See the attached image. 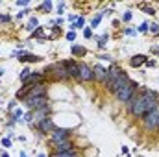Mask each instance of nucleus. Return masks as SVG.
<instances>
[{
  "mask_svg": "<svg viewBox=\"0 0 159 157\" xmlns=\"http://www.w3.org/2000/svg\"><path fill=\"white\" fill-rule=\"evenodd\" d=\"M39 96H46V89H45V83H37L33 87H30L26 98H39Z\"/></svg>",
  "mask_w": 159,
  "mask_h": 157,
  "instance_id": "9b49d317",
  "label": "nucleus"
},
{
  "mask_svg": "<svg viewBox=\"0 0 159 157\" xmlns=\"http://www.w3.org/2000/svg\"><path fill=\"white\" fill-rule=\"evenodd\" d=\"M54 154H63V152H74V142L72 140H65V142H59V144H54Z\"/></svg>",
  "mask_w": 159,
  "mask_h": 157,
  "instance_id": "f8f14e48",
  "label": "nucleus"
},
{
  "mask_svg": "<svg viewBox=\"0 0 159 157\" xmlns=\"http://www.w3.org/2000/svg\"><path fill=\"white\" fill-rule=\"evenodd\" d=\"M157 98H159V94L156 91H152V89H148V87H141V92L135 94V96L126 104V107L135 118H142L146 113L154 111V109L159 105Z\"/></svg>",
  "mask_w": 159,
  "mask_h": 157,
  "instance_id": "f257e3e1",
  "label": "nucleus"
},
{
  "mask_svg": "<svg viewBox=\"0 0 159 157\" xmlns=\"http://www.w3.org/2000/svg\"><path fill=\"white\" fill-rule=\"evenodd\" d=\"M146 65H148V67H156V59H146Z\"/></svg>",
  "mask_w": 159,
  "mask_h": 157,
  "instance_id": "c9c22d12",
  "label": "nucleus"
},
{
  "mask_svg": "<svg viewBox=\"0 0 159 157\" xmlns=\"http://www.w3.org/2000/svg\"><path fill=\"white\" fill-rule=\"evenodd\" d=\"M17 6H19V7H21V6H28V2H26V0H19Z\"/></svg>",
  "mask_w": 159,
  "mask_h": 157,
  "instance_id": "4c0bfd02",
  "label": "nucleus"
},
{
  "mask_svg": "<svg viewBox=\"0 0 159 157\" xmlns=\"http://www.w3.org/2000/svg\"><path fill=\"white\" fill-rule=\"evenodd\" d=\"M130 19H131V13H130V11H126V13L122 15V21H126V22H128Z\"/></svg>",
  "mask_w": 159,
  "mask_h": 157,
  "instance_id": "c756f323",
  "label": "nucleus"
},
{
  "mask_svg": "<svg viewBox=\"0 0 159 157\" xmlns=\"http://www.w3.org/2000/svg\"><path fill=\"white\" fill-rule=\"evenodd\" d=\"M120 72H122V69H120L118 65H111L109 67V70H107V78H106V81H104V87H109L111 83H113L115 80H117V78L120 76Z\"/></svg>",
  "mask_w": 159,
  "mask_h": 157,
  "instance_id": "1a4fd4ad",
  "label": "nucleus"
},
{
  "mask_svg": "<svg viewBox=\"0 0 159 157\" xmlns=\"http://www.w3.org/2000/svg\"><path fill=\"white\" fill-rule=\"evenodd\" d=\"M83 35H85V37H87V39H91V37H92V31H91V28H85Z\"/></svg>",
  "mask_w": 159,
  "mask_h": 157,
  "instance_id": "c85d7f7f",
  "label": "nucleus"
},
{
  "mask_svg": "<svg viewBox=\"0 0 159 157\" xmlns=\"http://www.w3.org/2000/svg\"><path fill=\"white\" fill-rule=\"evenodd\" d=\"M2 146L9 148V146H11V140H9V139H2Z\"/></svg>",
  "mask_w": 159,
  "mask_h": 157,
  "instance_id": "2f4dec72",
  "label": "nucleus"
},
{
  "mask_svg": "<svg viewBox=\"0 0 159 157\" xmlns=\"http://www.w3.org/2000/svg\"><path fill=\"white\" fill-rule=\"evenodd\" d=\"M65 67H67L69 78H74V80H80V63H76L74 59L65 61Z\"/></svg>",
  "mask_w": 159,
  "mask_h": 157,
  "instance_id": "9d476101",
  "label": "nucleus"
},
{
  "mask_svg": "<svg viewBox=\"0 0 159 157\" xmlns=\"http://www.w3.org/2000/svg\"><path fill=\"white\" fill-rule=\"evenodd\" d=\"M37 129H39L41 133H45V135H46V133L54 131L56 128H54V122L50 120V116H48V118H45L43 122H39V124H37Z\"/></svg>",
  "mask_w": 159,
  "mask_h": 157,
  "instance_id": "2eb2a0df",
  "label": "nucleus"
},
{
  "mask_svg": "<svg viewBox=\"0 0 159 157\" xmlns=\"http://www.w3.org/2000/svg\"><path fill=\"white\" fill-rule=\"evenodd\" d=\"M50 72L54 74L56 80H69V72H67V67H65V61H59L56 65H52Z\"/></svg>",
  "mask_w": 159,
  "mask_h": 157,
  "instance_id": "423d86ee",
  "label": "nucleus"
},
{
  "mask_svg": "<svg viewBox=\"0 0 159 157\" xmlns=\"http://www.w3.org/2000/svg\"><path fill=\"white\" fill-rule=\"evenodd\" d=\"M9 15H0V22H7V21H9Z\"/></svg>",
  "mask_w": 159,
  "mask_h": 157,
  "instance_id": "72a5a7b5",
  "label": "nucleus"
},
{
  "mask_svg": "<svg viewBox=\"0 0 159 157\" xmlns=\"http://www.w3.org/2000/svg\"><path fill=\"white\" fill-rule=\"evenodd\" d=\"M146 63V56H142V54H137V56H133L130 59V65L131 67H135V69H137V67H141V65H144Z\"/></svg>",
  "mask_w": 159,
  "mask_h": 157,
  "instance_id": "f3484780",
  "label": "nucleus"
},
{
  "mask_svg": "<svg viewBox=\"0 0 159 157\" xmlns=\"http://www.w3.org/2000/svg\"><path fill=\"white\" fill-rule=\"evenodd\" d=\"M139 31H141V33H144V31H148V24H141V28H139Z\"/></svg>",
  "mask_w": 159,
  "mask_h": 157,
  "instance_id": "473e14b6",
  "label": "nucleus"
},
{
  "mask_svg": "<svg viewBox=\"0 0 159 157\" xmlns=\"http://www.w3.org/2000/svg\"><path fill=\"white\" fill-rule=\"evenodd\" d=\"M50 113V105H46V107H41V109H35V113H33V120H35V126L39 124V122H43L45 118H48V115Z\"/></svg>",
  "mask_w": 159,
  "mask_h": 157,
  "instance_id": "4468645a",
  "label": "nucleus"
},
{
  "mask_svg": "<svg viewBox=\"0 0 159 157\" xmlns=\"http://www.w3.org/2000/svg\"><path fill=\"white\" fill-rule=\"evenodd\" d=\"M92 74H94V81H100V83H104L107 78V70L104 69L102 65H94L92 67Z\"/></svg>",
  "mask_w": 159,
  "mask_h": 157,
  "instance_id": "ddd939ff",
  "label": "nucleus"
},
{
  "mask_svg": "<svg viewBox=\"0 0 159 157\" xmlns=\"http://www.w3.org/2000/svg\"><path fill=\"white\" fill-rule=\"evenodd\" d=\"M128 83H130V76H128V74H126V72H124V70H122V72H120V76H118L117 80H115L113 83L109 85V87H107V91L115 94L117 91H120V89H122L124 85H128Z\"/></svg>",
  "mask_w": 159,
  "mask_h": 157,
  "instance_id": "39448f33",
  "label": "nucleus"
},
{
  "mask_svg": "<svg viewBox=\"0 0 159 157\" xmlns=\"http://www.w3.org/2000/svg\"><path fill=\"white\" fill-rule=\"evenodd\" d=\"M83 24H85V21H83V19H78V21H76V26H78V28H83Z\"/></svg>",
  "mask_w": 159,
  "mask_h": 157,
  "instance_id": "7c9ffc66",
  "label": "nucleus"
},
{
  "mask_svg": "<svg viewBox=\"0 0 159 157\" xmlns=\"http://www.w3.org/2000/svg\"><path fill=\"white\" fill-rule=\"evenodd\" d=\"M30 76H32V72H30V69H24V70H22V72H21V76H19V78H21V81H22V83H24V81L28 80Z\"/></svg>",
  "mask_w": 159,
  "mask_h": 157,
  "instance_id": "aec40b11",
  "label": "nucleus"
},
{
  "mask_svg": "<svg viewBox=\"0 0 159 157\" xmlns=\"http://www.w3.org/2000/svg\"><path fill=\"white\" fill-rule=\"evenodd\" d=\"M39 157H46V155H45V154H41V155H39Z\"/></svg>",
  "mask_w": 159,
  "mask_h": 157,
  "instance_id": "ea45409f",
  "label": "nucleus"
},
{
  "mask_svg": "<svg viewBox=\"0 0 159 157\" xmlns=\"http://www.w3.org/2000/svg\"><path fill=\"white\" fill-rule=\"evenodd\" d=\"M141 120H142V126H144V129H146L148 133L157 131V129H159V105L154 109V111L146 113Z\"/></svg>",
  "mask_w": 159,
  "mask_h": 157,
  "instance_id": "7ed1b4c3",
  "label": "nucleus"
},
{
  "mask_svg": "<svg viewBox=\"0 0 159 157\" xmlns=\"http://www.w3.org/2000/svg\"><path fill=\"white\" fill-rule=\"evenodd\" d=\"M152 54H156V56H159V46H152Z\"/></svg>",
  "mask_w": 159,
  "mask_h": 157,
  "instance_id": "e433bc0d",
  "label": "nucleus"
},
{
  "mask_svg": "<svg viewBox=\"0 0 159 157\" xmlns=\"http://www.w3.org/2000/svg\"><path fill=\"white\" fill-rule=\"evenodd\" d=\"M21 116H22V111H21V109L13 111V118H15V120H21Z\"/></svg>",
  "mask_w": 159,
  "mask_h": 157,
  "instance_id": "b1692460",
  "label": "nucleus"
},
{
  "mask_svg": "<svg viewBox=\"0 0 159 157\" xmlns=\"http://www.w3.org/2000/svg\"><path fill=\"white\" fill-rule=\"evenodd\" d=\"M148 31H152L154 35H157L159 33V24H156V22H154V24H150V30Z\"/></svg>",
  "mask_w": 159,
  "mask_h": 157,
  "instance_id": "412c9836",
  "label": "nucleus"
},
{
  "mask_svg": "<svg viewBox=\"0 0 159 157\" xmlns=\"http://www.w3.org/2000/svg\"><path fill=\"white\" fill-rule=\"evenodd\" d=\"M137 89H139V83H137V81H131V80H130V83L124 85L120 91L115 92V96H117V100L120 102V104H128V102H130L131 98L137 94Z\"/></svg>",
  "mask_w": 159,
  "mask_h": 157,
  "instance_id": "f03ea898",
  "label": "nucleus"
},
{
  "mask_svg": "<svg viewBox=\"0 0 159 157\" xmlns=\"http://www.w3.org/2000/svg\"><path fill=\"white\" fill-rule=\"evenodd\" d=\"M106 43H107V35H102V37L98 39V46H100V48H104V46H106Z\"/></svg>",
  "mask_w": 159,
  "mask_h": 157,
  "instance_id": "4be33fe9",
  "label": "nucleus"
},
{
  "mask_svg": "<svg viewBox=\"0 0 159 157\" xmlns=\"http://www.w3.org/2000/svg\"><path fill=\"white\" fill-rule=\"evenodd\" d=\"M15 56L21 57V61L24 63H33V61H41L39 56H32V54H24V52H15Z\"/></svg>",
  "mask_w": 159,
  "mask_h": 157,
  "instance_id": "dca6fc26",
  "label": "nucleus"
},
{
  "mask_svg": "<svg viewBox=\"0 0 159 157\" xmlns=\"http://www.w3.org/2000/svg\"><path fill=\"white\" fill-rule=\"evenodd\" d=\"M67 39H69V41H74V39H76V31H74V30L69 31V33H67Z\"/></svg>",
  "mask_w": 159,
  "mask_h": 157,
  "instance_id": "bb28decb",
  "label": "nucleus"
},
{
  "mask_svg": "<svg viewBox=\"0 0 159 157\" xmlns=\"http://www.w3.org/2000/svg\"><path fill=\"white\" fill-rule=\"evenodd\" d=\"M141 7H142V9H144V11H146V13H148V15H156V9H150L148 6H141Z\"/></svg>",
  "mask_w": 159,
  "mask_h": 157,
  "instance_id": "cd10ccee",
  "label": "nucleus"
},
{
  "mask_svg": "<svg viewBox=\"0 0 159 157\" xmlns=\"http://www.w3.org/2000/svg\"><path fill=\"white\" fill-rule=\"evenodd\" d=\"M33 26H37V19L33 17L32 21H30V24H28V28H33Z\"/></svg>",
  "mask_w": 159,
  "mask_h": 157,
  "instance_id": "f704fd0d",
  "label": "nucleus"
},
{
  "mask_svg": "<svg viewBox=\"0 0 159 157\" xmlns=\"http://www.w3.org/2000/svg\"><path fill=\"white\" fill-rule=\"evenodd\" d=\"M72 54H74V56H85V54H87V50H85L83 46L74 45V46H72Z\"/></svg>",
  "mask_w": 159,
  "mask_h": 157,
  "instance_id": "a211bd4d",
  "label": "nucleus"
},
{
  "mask_svg": "<svg viewBox=\"0 0 159 157\" xmlns=\"http://www.w3.org/2000/svg\"><path fill=\"white\" fill-rule=\"evenodd\" d=\"M41 9H43V11H50V9H52V2H48V0H46V2L41 6Z\"/></svg>",
  "mask_w": 159,
  "mask_h": 157,
  "instance_id": "5701e85b",
  "label": "nucleus"
},
{
  "mask_svg": "<svg viewBox=\"0 0 159 157\" xmlns=\"http://www.w3.org/2000/svg\"><path fill=\"white\" fill-rule=\"evenodd\" d=\"M100 19H102V15H98V17H94V19H92V22H91V26H92V28H94V26H98Z\"/></svg>",
  "mask_w": 159,
  "mask_h": 157,
  "instance_id": "a878e982",
  "label": "nucleus"
},
{
  "mask_svg": "<svg viewBox=\"0 0 159 157\" xmlns=\"http://www.w3.org/2000/svg\"><path fill=\"white\" fill-rule=\"evenodd\" d=\"M2 157H9V155H7V154H2Z\"/></svg>",
  "mask_w": 159,
  "mask_h": 157,
  "instance_id": "58836bf2",
  "label": "nucleus"
},
{
  "mask_svg": "<svg viewBox=\"0 0 159 157\" xmlns=\"http://www.w3.org/2000/svg\"><path fill=\"white\" fill-rule=\"evenodd\" d=\"M50 157H78V152H63V154H52Z\"/></svg>",
  "mask_w": 159,
  "mask_h": 157,
  "instance_id": "6ab92c4d",
  "label": "nucleus"
},
{
  "mask_svg": "<svg viewBox=\"0 0 159 157\" xmlns=\"http://www.w3.org/2000/svg\"><path fill=\"white\" fill-rule=\"evenodd\" d=\"M71 135H72L71 129L56 128L52 133H50V140H52L54 144H59V142H65V140H71Z\"/></svg>",
  "mask_w": 159,
  "mask_h": 157,
  "instance_id": "20e7f679",
  "label": "nucleus"
},
{
  "mask_svg": "<svg viewBox=\"0 0 159 157\" xmlns=\"http://www.w3.org/2000/svg\"><path fill=\"white\" fill-rule=\"evenodd\" d=\"M78 81H94V74H92V67L85 65V63H80V80Z\"/></svg>",
  "mask_w": 159,
  "mask_h": 157,
  "instance_id": "0eeeda50",
  "label": "nucleus"
},
{
  "mask_svg": "<svg viewBox=\"0 0 159 157\" xmlns=\"http://www.w3.org/2000/svg\"><path fill=\"white\" fill-rule=\"evenodd\" d=\"M124 33H126V35H130V37H133V35L137 33V31H135L133 28H126V30H124Z\"/></svg>",
  "mask_w": 159,
  "mask_h": 157,
  "instance_id": "393cba45",
  "label": "nucleus"
},
{
  "mask_svg": "<svg viewBox=\"0 0 159 157\" xmlns=\"http://www.w3.org/2000/svg\"><path fill=\"white\" fill-rule=\"evenodd\" d=\"M24 104L28 105L30 109H41L48 105V100L46 96H39V98H24Z\"/></svg>",
  "mask_w": 159,
  "mask_h": 157,
  "instance_id": "6e6552de",
  "label": "nucleus"
}]
</instances>
